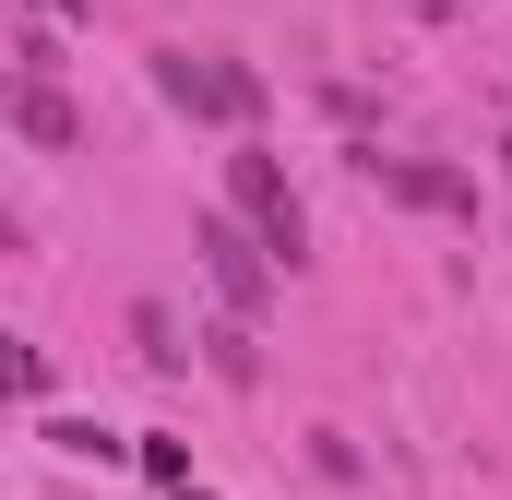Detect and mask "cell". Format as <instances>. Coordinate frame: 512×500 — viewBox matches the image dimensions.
Segmentation results:
<instances>
[{
  "mask_svg": "<svg viewBox=\"0 0 512 500\" xmlns=\"http://www.w3.org/2000/svg\"><path fill=\"white\" fill-rule=\"evenodd\" d=\"M155 96H167V108H191V120H227V131L262 120V72L215 60V48H155Z\"/></svg>",
  "mask_w": 512,
  "mask_h": 500,
  "instance_id": "cell-1",
  "label": "cell"
},
{
  "mask_svg": "<svg viewBox=\"0 0 512 500\" xmlns=\"http://www.w3.org/2000/svg\"><path fill=\"white\" fill-rule=\"evenodd\" d=\"M227 215L274 250V274L310 250V215H298V191H286V167H274V155H227Z\"/></svg>",
  "mask_w": 512,
  "mask_h": 500,
  "instance_id": "cell-2",
  "label": "cell"
},
{
  "mask_svg": "<svg viewBox=\"0 0 512 500\" xmlns=\"http://www.w3.org/2000/svg\"><path fill=\"white\" fill-rule=\"evenodd\" d=\"M191 250H203V274H215L227 322H262V298H274V250H262L239 215H203V227H191Z\"/></svg>",
  "mask_w": 512,
  "mask_h": 500,
  "instance_id": "cell-3",
  "label": "cell"
},
{
  "mask_svg": "<svg viewBox=\"0 0 512 500\" xmlns=\"http://www.w3.org/2000/svg\"><path fill=\"white\" fill-rule=\"evenodd\" d=\"M358 179L382 191V203H405V215H477V179L465 167H429V155H358Z\"/></svg>",
  "mask_w": 512,
  "mask_h": 500,
  "instance_id": "cell-4",
  "label": "cell"
},
{
  "mask_svg": "<svg viewBox=\"0 0 512 500\" xmlns=\"http://www.w3.org/2000/svg\"><path fill=\"white\" fill-rule=\"evenodd\" d=\"M12 131H24V143H48V155H72V143H84V120H72V96H60V84H12Z\"/></svg>",
  "mask_w": 512,
  "mask_h": 500,
  "instance_id": "cell-5",
  "label": "cell"
},
{
  "mask_svg": "<svg viewBox=\"0 0 512 500\" xmlns=\"http://www.w3.org/2000/svg\"><path fill=\"white\" fill-rule=\"evenodd\" d=\"M203 358H215V381H227V393H251V381H262V346H251V322H215V334H203Z\"/></svg>",
  "mask_w": 512,
  "mask_h": 500,
  "instance_id": "cell-6",
  "label": "cell"
},
{
  "mask_svg": "<svg viewBox=\"0 0 512 500\" xmlns=\"http://www.w3.org/2000/svg\"><path fill=\"white\" fill-rule=\"evenodd\" d=\"M131 358H143V370H179V358H191V346H179V322H167L155 298L131 310Z\"/></svg>",
  "mask_w": 512,
  "mask_h": 500,
  "instance_id": "cell-7",
  "label": "cell"
},
{
  "mask_svg": "<svg viewBox=\"0 0 512 500\" xmlns=\"http://www.w3.org/2000/svg\"><path fill=\"white\" fill-rule=\"evenodd\" d=\"M131 453H143V477H155V489H167V500L191 489V453H179V441H167V429H143V441H131Z\"/></svg>",
  "mask_w": 512,
  "mask_h": 500,
  "instance_id": "cell-8",
  "label": "cell"
},
{
  "mask_svg": "<svg viewBox=\"0 0 512 500\" xmlns=\"http://www.w3.org/2000/svg\"><path fill=\"white\" fill-rule=\"evenodd\" d=\"M12 60H24V84H48V72H60V36H48V24H24V36H12Z\"/></svg>",
  "mask_w": 512,
  "mask_h": 500,
  "instance_id": "cell-9",
  "label": "cell"
},
{
  "mask_svg": "<svg viewBox=\"0 0 512 500\" xmlns=\"http://www.w3.org/2000/svg\"><path fill=\"white\" fill-rule=\"evenodd\" d=\"M48 12H84V0H48Z\"/></svg>",
  "mask_w": 512,
  "mask_h": 500,
  "instance_id": "cell-10",
  "label": "cell"
},
{
  "mask_svg": "<svg viewBox=\"0 0 512 500\" xmlns=\"http://www.w3.org/2000/svg\"><path fill=\"white\" fill-rule=\"evenodd\" d=\"M501 179H512V143H501Z\"/></svg>",
  "mask_w": 512,
  "mask_h": 500,
  "instance_id": "cell-11",
  "label": "cell"
}]
</instances>
